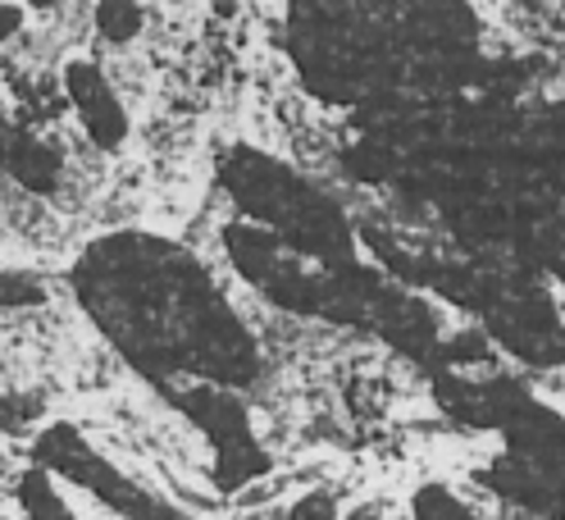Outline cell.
<instances>
[{
    "instance_id": "cell-1",
    "label": "cell",
    "mask_w": 565,
    "mask_h": 520,
    "mask_svg": "<svg viewBox=\"0 0 565 520\" xmlns=\"http://www.w3.org/2000/svg\"><path fill=\"white\" fill-rule=\"evenodd\" d=\"M479 484L511 511H524L534 520H565V479L561 475L524 466L515 457H498L479 475Z\"/></svg>"
},
{
    "instance_id": "cell-2",
    "label": "cell",
    "mask_w": 565,
    "mask_h": 520,
    "mask_svg": "<svg viewBox=\"0 0 565 520\" xmlns=\"http://www.w3.org/2000/svg\"><path fill=\"white\" fill-rule=\"evenodd\" d=\"M415 520H488V516H479L475 507H466L447 489H424L415 498Z\"/></svg>"
}]
</instances>
